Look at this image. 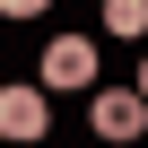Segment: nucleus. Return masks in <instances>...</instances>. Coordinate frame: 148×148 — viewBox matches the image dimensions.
<instances>
[{
  "label": "nucleus",
  "instance_id": "obj_1",
  "mask_svg": "<svg viewBox=\"0 0 148 148\" xmlns=\"http://www.w3.org/2000/svg\"><path fill=\"white\" fill-rule=\"evenodd\" d=\"M52 131V105H44V87H0V139H44Z\"/></svg>",
  "mask_w": 148,
  "mask_h": 148
},
{
  "label": "nucleus",
  "instance_id": "obj_3",
  "mask_svg": "<svg viewBox=\"0 0 148 148\" xmlns=\"http://www.w3.org/2000/svg\"><path fill=\"white\" fill-rule=\"evenodd\" d=\"M139 131H148V105H139L131 87H105V96H96V139H122V148H131Z\"/></svg>",
  "mask_w": 148,
  "mask_h": 148
},
{
  "label": "nucleus",
  "instance_id": "obj_4",
  "mask_svg": "<svg viewBox=\"0 0 148 148\" xmlns=\"http://www.w3.org/2000/svg\"><path fill=\"white\" fill-rule=\"evenodd\" d=\"M105 26H113V35H139V26H148V0H105Z\"/></svg>",
  "mask_w": 148,
  "mask_h": 148
},
{
  "label": "nucleus",
  "instance_id": "obj_2",
  "mask_svg": "<svg viewBox=\"0 0 148 148\" xmlns=\"http://www.w3.org/2000/svg\"><path fill=\"white\" fill-rule=\"evenodd\" d=\"M96 79V44L87 35H52V52H44V87H87Z\"/></svg>",
  "mask_w": 148,
  "mask_h": 148
},
{
  "label": "nucleus",
  "instance_id": "obj_5",
  "mask_svg": "<svg viewBox=\"0 0 148 148\" xmlns=\"http://www.w3.org/2000/svg\"><path fill=\"white\" fill-rule=\"evenodd\" d=\"M52 0H0V18H44Z\"/></svg>",
  "mask_w": 148,
  "mask_h": 148
}]
</instances>
